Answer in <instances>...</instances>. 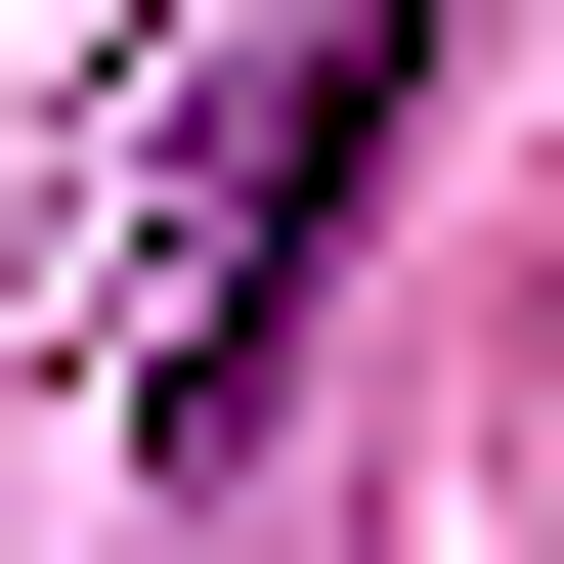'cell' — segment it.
<instances>
[{"instance_id":"cell-1","label":"cell","mask_w":564,"mask_h":564,"mask_svg":"<svg viewBox=\"0 0 564 564\" xmlns=\"http://www.w3.org/2000/svg\"><path fill=\"white\" fill-rule=\"evenodd\" d=\"M391 131H434V0H304V44L217 87V174L131 217V434H261V391H304V261H348Z\"/></svg>"}]
</instances>
